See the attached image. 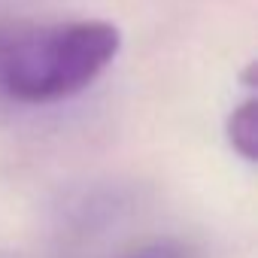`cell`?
<instances>
[{"label":"cell","instance_id":"3957f363","mask_svg":"<svg viewBox=\"0 0 258 258\" xmlns=\"http://www.w3.org/2000/svg\"><path fill=\"white\" fill-rule=\"evenodd\" d=\"M121 258H191V252L179 240H155V243L137 246L134 252H124Z\"/></svg>","mask_w":258,"mask_h":258},{"label":"cell","instance_id":"6da1fadb","mask_svg":"<svg viewBox=\"0 0 258 258\" xmlns=\"http://www.w3.org/2000/svg\"><path fill=\"white\" fill-rule=\"evenodd\" d=\"M121 52V31L106 19L34 28L0 43V91L43 106L85 91Z\"/></svg>","mask_w":258,"mask_h":258},{"label":"cell","instance_id":"7a4b0ae2","mask_svg":"<svg viewBox=\"0 0 258 258\" xmlns=\"http://www.w3.org/2000/svg\"><path fill=\"white\" fill-rule=\"evenodd\" d=\"M225 137H228V146H231L243 161L252 164V161L258 158V100H255V97L240 100V103L228 112Z\"/></svg>","mask_w":258,"mask_h":258}]
</instances>
